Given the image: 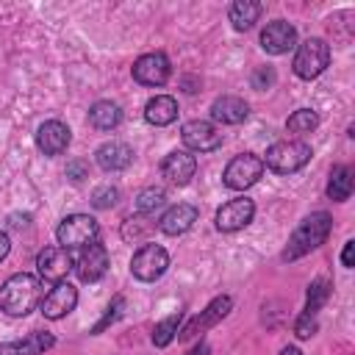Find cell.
<instances>
[{"instance_id":"obj_1","label":"cell","mask_w":355,"mask_h":355,"mask_svg":"<svg viewBox=\"0 0 355 355\" xmlns=\"http://www.w3.org/2000/svg\"><path fill=\"white\" fill-rule=\"evenodd\" d=\"M330 230H333V216H330L327 211H313V214H308V216L294 227V233L288 236V241H286L280 258L288 261V263H291V261H300L302 255H308V252H313L316 247H322V244L327 241Z\"/></svg>"},{"instance_id":"obj_2","label":"cell","mask_w":355,"mask_h":355,"mask_svg":"<svg viewBox=\"0 0 355 355\" xmlns=\"http://www.w3.org/2000/svg\"><path fill=\"white\" fill-rule=\"evenodd\" d=\"M42 300V283L36 275L17 272L0 286V311L8 316H28Z\"/></svg>"},{"instance_id":"obj_3","label":"cell","mask_w":355,"mask_h":355,"mask_svg":"<svg viewBox=\"0 0 355 355\" xmlns=\"http://www.w3.org/2000/svg\"><path fill=\"white\" fill-rule=\"evenodd\" d=\"M311 155H313L311 144L300 139H286V141H275L266 150V158L261 161H263V169H272L277 175H291V172H300L311 161Z\"/></svg>"},{"instance_id":"obj_4","label":"cell","mask_w":355,"mask_h":355,"mask_svg":"<svg viewBox=\"0 0 355 355\" xmlns=\"http://www.w3.org/2000/svg\"><path fill=\"white\" fill-rule=\"evenodd\" d=\"M327 64H330V44L324 39H319V36H311L302 44H297L291 69H294L297 78L313 80L327 69Z\"/></svg>"},{"instance_id":"obj_5","label":"cell","mask_w":355,"mask_h":355,"mask_svg":"<svg viewBox=\"0 0 355 355\" xmlns=\"http://www.w3.org/2000/svg\"><path fill=\"white\" fill-rule=\"evenodd\" d=\"M100 236V225L94 216L89 214H69L61 219V225L55 227V239L64 250H72V247H89L94 244Z\"/></svg>"},{"instance_id":"obj_6","label":"cell","mask_w":355,"mask_h":355,"mask_svg":"<svg viewBox=\"0 0 355 355\" xmlns=\"http://www.w3.org/2000/svg\"><path fill=\"white\" fill-rule=\"evenodd\" d=\"M233 311V297H227V294H219V297H214L197 316H191L180 330H178V338L180 341H194L197 336H202L205 330H211V327H216L227 313Z\"/></svg>"},{"instance_id":"obj_7","label":"cell","mask_w":355,"mask_h":355,"mask_svg":"<svg viewBox=\"0 0 355 355\" xmlns=\"http://www.w3.org/2000/svg\"><path fill=\"white\" fill-rule=\"evenodd\" d=\"M263 175V161L255 153H239L222 172V183L233 191H244L250 186L258 183V178Z\"/></svg>"},{"instance_id":"obj_8","label":"cell","mask_w":355,"mask_h":355,"mask_svg":"<svg viewBox=\"0 0 355 355\" xmlns=\"http://www.w3.org/2000/svg\"><path fill=\"white\" fill-rule=\"evenodd\" d=\"M169 266V252L161 244H141L130 258V275L141 283L158 280Z\"/></svg>"},{"instance_id":"obj_9","label":"cell","mask_w":355,"mask_h":355,"mask_svg":"<svg viewBox=\"0 0 355 355\" xmlns=\"http://www.w3.org/2000/svg\"><path fill=\"white\" fill-rule=\"evenodd\" d=\"M255 216V202L250 197H233L227 200L216 216H214V225L219 233H236V230H244Z\"/></svg>"},{"instance_id":"obj_10","label":"cell","mask_w":355,"mask_h":355,"mask_svg":"<svg viewBox=\"0 0 355 355\" xmlns=\"http://www.w3.org/2000/svg\"><path fill=\"white\" fill-rule=\"evenodd\" d=\"M172 75V64L166 58V53L155 50V53H144L133 61V80L141 86H164Z\"/></svg>"},{"instance_id":"obj_11","label":"cell","mask_w":355,"mask_h":355,"mask_svg":"<svg viewBox=\"0 0 355 355\" xmlns=\"http://www.w3.org/2000/svg\"><path fill=\"white\" fill-rule=\"evenodd\" d=\"M180 139L189 153H211V150L222 147V133L216 130V125H211L205 119H189L180 128Z\"/></svg>"},{"instance_id":"obj_12","label":"cell","mask_w":355,"mask_h":355,"mask_svg":"<svg viewBox=\"0 0 355 355\" xmlns=\"http://www.w3.org/2000/svg\"><path fill=\"white\" fill-rule=\"evenodd\" d=\"M75 266L69 250H64L61 244L58 247H44L39 255H36V272L42 280H50V283H61L69 269Z\"/></svg>"},{"instance_id":"obj_13","label":"cell","mask_w":355,"mask_h":355,"mask_svg":"<svg viewBox=\"0 0 355 355\" xmlns=\"http://www.w3.org/2000/svg\"><path fill=\"white\" fill-rule=\"evenodd\" d=\"M261 47L269 55H283L288 50L297 47V28L286 19H272L263 31H261Z\"/></svg>"},{"instance_id":"obj_14","label":"cell","mask_w":355,"mask_h":355,"mask_svg":"<svg viewBox=\"0 0 355 355\" xmlns=\"http://www.w3.org/2000/svg\"><path fill=\"white\" fill-rule=\"evenodd\" d=\"M72 141V130L61 122V119H47L39 125L36 130V147L42 155H61Z\"/></svg>"},{"instance_id":"obj_15","label":"cell","mask_w":355,"mask_h":355,"mask_svg":"<svg viewBox=\"0 0 355 355\" xmlns=\"http://www.w3.org/2000/svg\"><path fill=\"white\" fill-rule=\"evenodd\" d=\"M72 269L78 272V277L83 283H97L108 272V250L103 244H97V241L89 244V247H83Z\"/></svg>"},{"instance_id":"obj_16","label":"cell","mask_w":355,"mask_h":355,"mask_svg":"<svg viewBox=\"0 0 355 355\" xmlns=\"http://www.w3.org/2000/svg\"><path fill=\"white\" fill-rule=\"evenodd\" d=\"M75 305H78V288L72 283L61 280L42 300V313H44V319H53L55 322V319H64L69 311H75Z\"/></svg>"},{"instance_id":"obj_17","label":"cell","mask_w":355,"mask_h":355,"mask_svg":"<svg viewBox=\"0 0 355 355\" xmlns=\"http://www.w3.org/2000/svg\"><path fill=\"white\" fill-rule=\"evenodd\" d=\"M197 172V158L189 150H172L164 161H161V175L175 183V186H186Z\"/></svg>"},{"instance_id":"obj_18","label":"cell","mask_w":355,"mask_h":355,"mask_svg":"<svg viewBox=\"0 0 355 355\" xmlns=\"http://www.w3.org/2000/svg\"><path fill=\"white\" fill-rule=\"evenodd\" d=\"M94 161L103 172H122L133 164V150L125 141H105L94 150Z\"/></svg>"},{"instance_id":"obj_19","label":"cell","mask_w":355,"mask_h":355,"mask_svg":"<svg viewBox=\"0 0 355 355\" xmlns=\"http://www.w3.org/2000/svg\"><path fill=\"white\" fill-rule=\"evenodd\" d=\"M197 216H200V211L194 205L178 202V205H172V208L164 211V216L158 219V230L166 233V236H180V233L191 230V225L197 222Z\"/></svg>"},{"instance_id":"obj_20","label":"cell","mask_w":355,"mask_h":355,"mask_svg":"<svg viewBox=\"0 0 355 355\" xmlns=\"http://www.w3.org/2000/svg\"><path fill=\"white\" fill-rule=\"evenodd\" d=\"M50 347H55V336L53 333L33 330L25 338H14V341L0 344V355H42Z\"/></svg>"},{"instance_id":"obj_21","label":"cell","mask_w":355,"mask_h":355,"mask_svg":"<svg viewBox=\"0 0 355 355\" xmlns=\"http://www.w3.org/2000/svg\"><path fill=\"white\" fill-rule=\"evenodd\" d=\"M250 114V105L236 94H222L211 103V119L219 125H241Z\"/></svg>"},{"instance_id":"obj_22","label":"cell","mask_w":355,"mask_h":355,"mask_svg":"<svg viewBox=\"0 0 355 355\" xmlns=\"http://www.w3.org/2000/svg\"><path fill=\"white\" fill-rule=\"evenodd\" d=\"M144 119L155 128H166L178 119V100L172 94H155L144 105Z\"/></svg>"},{"instance_id":"obj_23","label":"cell","mask_w":355,"mask_h":355,"mask_svg":"<svg viewBox=\"0 0 355 355\" xmlns=\"http://www.w3.org/2000/svg\"><path fill=\"white\" fill-rule=\"evenodd\" d=\"M261 14H263V6L258 0H236L227 8V19L236 31H250L258 22Z\"/></svg>"},{"instance_id":"obj_24","label":"cell","mask_w":355,"mask_h":355,"mask_svg":"<svg viewBox=\"0 0 355 355\" xmlns=\"http://www.w3.org/2000/svg\"><path fill=\"white\" fill-rule=\"evenodd\" d=\"M122 122V108L111 100H97L89 108V125L94 130H114Z\"/></svg>"},{"instance_id":"obj_25","label":"cell","mask_w":355,"mask_h":355,"mask_svg":"<svg viewBox=\"0 0 355 355\" xmlns=\"http://www.w3.org/2000/svg\"><path fill=\"white\" fill-rule=\"evenodd\" d=\"M352 178H355L352 166H347V164L333 166L330 180H327V189H324L327 197H330L333 202H344V200H349V197H352Z\"/></svg>"},{"instance_id":"obj_26","label":"cell","mask_w":355,"mask_h":355,"mask_svg":"<svg viewBox=\"0 0 355 355\" xmlns=\"http://www.w3.org/2000/svg\"><path fill=\"white\" fill-rule=\"evenodd\" d=\"M330 280L327 277H316L311 286H308V294H305V308H302V313L300 316H308V319H316L319 316V311H322V305L327 302V297H330Z\"/></svg>"},{"instance_id":"obj_27","label":"cell","mask_w":355,"mask_h":355,"mask_svg":"<svg viewBox=\"0 0 355 355\" xmlns=\"http://www.w3.org/2000/svg\"><path fill=\"white\" fill-rule=\"evenodd\" d=\"M319 128V114L313 108H297L288 119H286V130L294 136H308Z\"/></svg>"},{"instance_id":"obj_28","label":"cell","mask_w":355,"mask_h":355,"mask_svg":"<svg viewBox=\"0 0 355 355\" xmlns=\"http://www.w3.org/2000/svg\"><path fill=\"white\" fill-rule=\"evenodd\" d=\"M180 313H169L166 319H161L155 327H153V344L158 347V349H164V347H169L172 344V338L178 336V330H180Z\"/></svg>"},{"instance_id":"obj_29","label":"cell","mask_w":355,"mask_h":355,"mask_svg":"<svg viewBox=\"0 0 355 355\" xmlns=\"http://www.w3.org/2000/svg\"><path fill=\"white\" fill-rule=\"evenodd\" d=\"M164 202H166L164 189H155V186L141 189L139 197H136V214H141V216H153L158 208H164Z\"/></svg>"},{"instance_id":"obj_30","label":"cell","mask_w":355,"mask_h":355,"mask_svg":"<svg viewBox=\"0 0 355 355\" xmlns=\"http://www.w3.org/2000/svg\"><path fill=\"white\" fill-rule=\"evenodd\" d=\"M153 230V222H150V216H141V214H136V216H128L125 222H122V239H141V236H147Z\"/></svg>"},{"instance_id":"obj_31","label":"cell","mask_w":355,"mask_h":355,"mask_svg":"<svg viewBox=\"0 0 355 355\" xmlns=\"http://www.w3.org/2000/svg\"><path fill=\"white\" fill-rule=\"evenodd\" d=\"M116 200H119V189L111 186V183H103V186H97V189L92 191V205L100 208V211L116 205Z\"/></svg>"},{"instance_id":"obj_32","label":"cell","mask_w":355,"mask_h":355,"mask_svg":"<svg viewBox=\"0 0 355 355\" xmlns=\"http://www.w3.org/2000/svg\"><path fill=\"white\" fill-rule=\"evenodd\" d=\"M122 305H125V300H122V297H114V302H111V305L105 308L103 319H100V322H97V324L92 327V333L97 336V333H103V330H105V327H108L111 322H116V319H119V311H122Z\"/></svg>"},{"instance_id":"obj_33","label":"cell","mask_w":355,"mask_h":355,"mask_svg":"<svg viewBox=\"0 0 355 355\" xmlns=\"http://www.w3.org/2000/svg\"><path fill=\"white\" fill-rule=\"evenodd\" d=\"M275 80H277V75H275V69H272V67H258V69L252 72V89H258V92L269 89Z\"/></svg>"},{"instance_id":"obj_34","label":"cell","mask_w":355,"mask_h":355,"mask_svg":"<svg viewBox=\"0 0 355 355\" xmlns=\"http://www.w3.org/2000/svg\"><path fill=\"white\" fill-rule=\"evenodd\" d=\"M316 327H319V322L316 319H308V316H297V322H294L297 338H311L316 333Z\"/></svg>"},{"instance_id":"obj_35","label":"cell","mask_w":355,"mask_h":355,"mask_svg":"<svg viewBox=\"0 0 355 355\" xmlns=\"http://www.w3.org/2000/svg\"><path fill=\"white\" fill-rule=\"evenodd\" d=\"M341 263H344L347 269L355 266V241H352V239H349V241L344 244V250H341Z\"/></svg>"},{"instance_id":"obj_36","label":"cell","mask_w":355,"mask_h":355,"mask_svg":"<svg viewBox=\"0 0 355 355\" xmlns=\"http://www.w3.org/2000/svg\"><path fill=\"white\" fill-rule=\"evenodd\" d=\"M8 252H11V239H8L6 230H0V261H3Z\"/></svg>"},{"instance_id":"obj_37","label":"cell","mask_w":355,"mask_h":355,"mask_svg":"<svg viewBox=\"0 0 355 355\" xmlns=\"http://www.w3.org/2000/svg\"><path fill=\"white\" fill-rule=\"evenodd\" d=\"M67 175H69L72 180H80V178H83V164H69V166H67Z\"/></svg>"},{"instance_id":"obj_38","label":"cell","mask_w":355,"mask_h":355,"mask_svg":"<svg viewBox=\"0 0 355 355\" xmlns=\"http://www.w3.org/2000/svg\"><path fill=\"white\" fill-rule=\"evenodd\" d=\"M189 355H211V347H208L205 341H200V344H197V347H194Z\"/></svg>"},{"instance_id":"obj_39","label":"cell","mask_w":355,"mask_h":355,"mask_svg":"<svg viewBox=\"0 0 355 355\" xmlns=\"http://www.w3.org/2000/svg\"><path fill=\"white\" fill-rule=\"evenodd\" d=\"M277 355H305V352H302L300 347H291V344H288V347H283Z\"/></svg>"}]
</instances>
